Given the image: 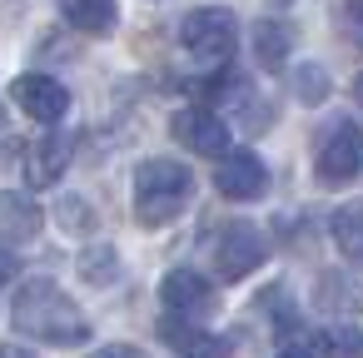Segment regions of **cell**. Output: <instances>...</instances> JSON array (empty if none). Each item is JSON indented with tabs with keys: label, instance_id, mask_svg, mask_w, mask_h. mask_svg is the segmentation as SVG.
<instances>
[{
	"label": "cell",
	"instance_id": "cell-1",
	"mask_svg": "<svg viewBox=\"0 0 363 358\" xmlns=\"http://www.w3.org/2000/svg\"><path fill=\"white\" fill-rule=\"evenodd\" d=\"M11 318L21 333L40 338V343H55V348H75L90 338V323L85 313L70 303V293L50 279H26L11 298Z\"/></svg>",
	"mask_w": 363,
	"mask_h": 358
},
{
	"label": "cell",
	"instance_id": "cell-2",
	"mask_svg": "<svg viewBox=\"0 0 363 358\" xmlns=\"http://www.w3.org/2000/svg\"><path fill=\"white\" fill-rule=\"evenodd\" d=\"M189 194H194V179H189V169L179 160H145L135 169V214L150 229L179 219Z\"/></svg>",
	"mask_w": 363,
	"mask_h": 358
},
{
	"label": "cell",
	"instance_id": "cell-3",
	"mask_svg": "<svg viewBox=\"0 0 363 358\" xmlns=\"http://www.w3.org/2000/svg\"><path fill=\"white\" fill-rule=\"evenodd\" d=\"M179 40H184V50H189L194 60H204V65H224V60L234 55L239 26H234V16H229V11L204 6V11H189V16H184Z\"/></svg>",
	"mask_w": 363,
	"mask_h": 358
},
{
	"label": "cell",
	"instance_id": "cell-4",
	"mask_svg": "<svg viewBox=\"0 0 363 358\" xmlns=\"http://www.w3.org/2000/svg\"><path fill=\"white\" fill-rule=\"evenodd\" d=\"M358 169H363V130L353 120H328L318 130V179L348 184Z\"/></svg>",
	"mask_w": 363,
	"mask_h": 358
},
{
	"label": "cell",
	"instance_id": "cell-5",
	"mask_svg": "<svg viewBox=\"0 0 363 358\" xmlns=\"http://www.w3.org/2000/svg\"><path fill=\"white\" fill-rule=\"evenodd\" d=\"M264 259H269V244H264V234H259L254 224H229V229L219 234V244H214V269H219L224 279H244V274H254Z\"/></svg>",
	"mask_w": 363,
	"mask_h": 358
},
{
	"label": "cell",
	"instance_id": "cell-6",
	"mask_svg": "<svg viewBox=\"0 0 363 358\" xmlns=\"http://www.w3.org/2000/svg\"><path fill=\"white\" fill-rule=\"evenodd\" d=\"M214 189L224 194V199H234V204H249V199H259L264 189H269V169H264V160L259 155H249V150H224V160H219V169H214Z\"/></svg>",
	"mask_w": 363,
	"mask_h": 358
},
{
	"label": "cell",
	"instance_id": "cell-7",
	"mask_svg": "<svg viewBox=\"0 0 363 358\" xmlns=\"http://www.w3.org/2000/svg\"><path fill=\"white\" fill-rule=\"evenodd\" d=\"M11 95H16V105H21L30 120H40L45 130L60 125L65 110H70V90H65L60 80H50V75H21Z\"/></svg>",
	"mask_w": 363,
	"mask_h": 358
},
{
	"label": "cell",
	"instance_id": "cell-8",
	"mask_svg": "<svg viewBox=\"0 0 363 358\" xmlns=\"http://www.w3.org/2000/svg\"><path fill=\"white\" fill-rule=\"evenodd\" d=\"M174 140L194 155H209V160L229 150V130L214 110H179L174 115Z\"/></svg>",
	"mask_w": 363,
	"mask_h": 358
},
{
	"label": "cell",
	"instance_id": "cell-9",
	"mask_svg": "<svg viewBox=\"0 0 363 358\" xmlns=\"http://www.w3.org/2000/svg\"><path fill=\"white\" fill-rule=\"evenodd\" d=\"M70 155H75V140L60 135V130L50 125L45 140H35V145H30V160H26V179H30V189L55 184V179L70 169Z\"/></svg>",
	"mask_w": 363,
	"mask_h": 358
},
{
	"label": "cell",
	"instance_id": "cell-10",
	"mask_svg": "<svg viewBox=\"0 0 363 358\" xmlns=\"http://www.w3.org/2000/svg\"><path fill=\"white\" fill-rule=\"evenodd\" d=\"M160 303H164L174 318H199V313L214 308V289H209L199 274L174 269V274H164V284H160Z\"/></svg>",
	"mask_w": 363,
	"mask_h": 358
},
{
	"label": "cell",
	"instance_id": "cell-11",
	"mask_svg": "<svg viewBox=\"0 0 363 358\" xmlns=\"http://www.w3.org/2000/svg\"><path fill=\"white\" fill-rule=\"evenodd\" d=\"M160 333H164V338H169V343L184 353V358H229V353H234V348H229V338H219V333H204L199 323H189V318H174V313L160 323Z\"/></svg>",
	"mask_w": 363,
	"mask_h": 358
},
{
	"label": "cell",
	"instance_id": "cell-12",
	"mask_svg": "<svg viewBox=\"0 0 363 358\" xmlns=\"http://www.w3.org/2000/svg\"><path fill=\"white\" fill-rule=\"evenodd\" d=\"M40 224H45V214H40L35 199L0 194V244H30L40 234Z\"/></svg>",
	"mask_w": 363,
	"mask_h": 358
},
{
	"label": "cell",
	"instance_id": "cell-13",
	"mask_svg": "<svg viewBox=\"0 0 363 358\" xmlns=\"http://www.w3.org/2000/svg\"><path fill=\"white\" fill-rule=\"evenodd\" d=\"M318 308L333 313V318H353V313H363V279L323 274V279H318Z\"/></svg>",
	"mask_w": 363,
	"mask_h": 358
},
{
	"label": "cell",
	"instance_id": "cell-14",
	"mask_svg": "<svg viewBox=\"0 0 363 358\" xmlns=\"http://www.w3.org/2000/svg\"><path fill=\"white\" fill-rule=\"evenodd\" d=\"M60 16L80 35H110L115 30V0H60Z\"/></svg>",
	"mask_w": 363,
	"mask_h": 358
},
{
	"label": "cell",
	"instance_id": "cell-15",
	"mask_svg": "<svg viewBox=\"0 0 363 358\" xmlns=\"http://www.w3.org/2000/svg\"><path fill=\"white\" fill-rule=\"evenodd\" d=\"M328 234H333V244H338V254H343V259L363 264V204L338 209V214H333V224H328Z\"/></svg>",
	"mask_w": 363,
	"mask_h": 358
},
{
	"label": "cell",
	"instance_id": "cell-16",
	"mask_svg": "<svg viewBox=\"0 0 363 358\" xmlns=\"http://www.w3.org/2000/svg\"><path fill=\"white\" fill-rule=\"evenodd\" d=\"M254 60L264 70H284V60H289V30L279 21H259L254 26Z\"/></svg>",
	"mask_w": 363,
	"mask_h": 358
},
{
	"label": "cell",
	"instance_id": "cell-17",
	"mask_svg": "<svg viewBox=\"0 0 363 358\" xmlns=\"http://www.w3.org/2000/svg\"><path fill=\"white\" fill-rule=\"evenodd\" d=\"M294 95H298L303 105L328 100V75H323L318 65H298V75H294Z\"/></svg>",
	"mask_w": 363,
	"mask_h": 358
},
{
	"label": "cell",
	"instance_id": "cell-18",
	"mask_svg": "<svg viewBox=\"0 0 363 358\" xmlns=\"http://www.w3.org/2000/svg\"><path fill=\"white\" fill-rule=\"evenodd\" d=\"M80 274H85L90 284H110V279H115V254H110L105 244L85 249V254H80Z\"/></svg>",
	"mask_w": 363,
	"mask_h": 358
},
{
	"label": "cell",
	"instance_id": "cell-19",
	"mask_svg": "<svg viewBox=\"0 0 363 358\" xmlns=\"http://www.w3.org/2000/svg\"><path fill=\"white\" fill-rule=\"evenodd\" d=\"M90 358H145V353L130 348V343H110V348H100V353H90Z\"/></svg>",
	"mask_w": 363,
	"mask_h": 358
},
{
	"label": "cell",
	"instance_id": "cell-20",
	"mask_svg": "<svg viewBox=\"0 0 363 358\" xmlns=\"http://www.w3.org/2000/svg\"><path fill=\"white\" fill-rule=\"evenodd\" d=\"M343 16H348V26L363 35V0H348V6H343Z\"/></svg>",
	"mask_w": 363,
	"mask_h": 358
},
{
	"label": "cell",
	"instance_id": "cell-21",
	"mask_svg": "<svg viewBox=\"0 0 363 358\" xmlns=\"http://www.w3.org/2000/svg\"><path fill=\"white\" fill-rule=\"evenodd\" d=\"M16 269H21V264H16V254H11V249H6V244H0V279H11V274H16Z\"/></svg>",
	"mask_w": 363,
	"mask_h": 358
},
{
	"label": "cell",
	"instance_id": "cell-22",
	"mask_svg": "<svg viewBox=\"0 0 363 358\" xmlns=\"http://www.w3.org/2000/svg\"><path fill=\"white\" fill-rule=\"evenodd\" d=\"M0 358H35L30 348H16V343H0Z\"/></svg>",
	"mask_w": 363,
	"mask_h": 358
},
{
	"label": "cell",
	"instance_id": "cell-23",
	"mask_svg": "<svg viewBox=\"0 0 363 358\" xmlns=\"http://www.w3.org/2000/svg\"><path fill=\"white\" fill-rule=\"evenodd\" d=\"M353 100H358V105H363V75H358V80H353Z\"/></svg>",
	"mask_w": 363,
	"mask_h": 358
}]
</instances>
